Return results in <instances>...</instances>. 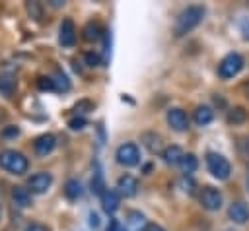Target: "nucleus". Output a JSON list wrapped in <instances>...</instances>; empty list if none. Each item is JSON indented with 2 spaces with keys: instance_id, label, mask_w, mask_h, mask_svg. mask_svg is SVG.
Here are the masks:
<instances>
[{
  "instance_id": "4",
  "label": "nucleus",
  "mask_w": 249,
  "mask_h": 231,
  "mask_svg": "<svg viewBox=\"0 0 249 231\" xmlns=\"http://www.w3.org/2000/svg\"><path fill=\"white\" fill-rule=\"evenodd\" d=\"M241 68H243V58H241L237 52H230V54H226V56L222 58V62L218 64V74H220V78L230 80V78L237 76Z\"/></svg>"
},
{
  "instance_id": "13",
  "label": "nucleus",
  "mask_w": 249,
  "mask_h": 231,
  "mask_svg": "<svg viewBox=\"0 0 249 231\" xmlns=\"http://www.w3.org/2000/svg\"><path fill=\"white\" fill-rule=\"evenodd\" d=\"M117 188H119V194H123L124 198L134 196L136 190H138V181H136L132 175H123V177L117 181Z\"/></svg>"
},
{
  "instance_id": "18",
  "label": "nucleus",
  "mask_w": 249,
  "mask_h": 231,
  "mask_svg": "<svg viewBox=\"0 0 249 231\" xmlns=\"http://www.w3.org/2000/svg\"><path fill=\"white\" fill-rule=\"evenodd\" d=\"M185 153H183V149L179 148V146H167L163 151H161V157H163V161L165 163H169V165H177L179 161H181V157H183Z\"/></svg>"
},
{
  "instance_id": "23",
  "label": "nucleus",
  "mask_w": 249,
  "mask_h": 231,
  "mask_svg": "<svg viewBox=\"0 0 249 231\" xmlns=\"http://www.w3.org/2000/svg\"><path fill=\"white\" fill-rule=\"evenodd\" d=\"M99 23H95V21H89L86 27H84V39L86 41H95L97 37H99Z\"/></svg>"
},
{
  "instance_id": "29",
  "label": "nucleus",
  "mask_w": 249,
  "mask_h": 231,
  "mask_svg": "<svg viewBox=\"0 0 249 231\" xmlns=\"http://www.w3.org/2000/svg\"><path fill=\"white\" fill-rule=\"evenodd\" d=\"M239 29H241V37H243L245 41H249V19H241Z\"/></svg>"
},
{
  "instance_id": "21",
  "label": "nucleus",
  "mask_w": 249,
  "mask_h": 231,
  "mask_svg": "<svg viewBox=\"0 0 249 231\" xmlns=\"http://www.w3.org/2000/svg\"><path fill=\"white\" fill-rule=\"evenodd\" d=\"M228 120H230L231 124H241V122L247 120V111H245L243 107H233V109L230 111V115H228Z\"/></svg>"
},
{
  "instance_id": "3",
  "label": "nucleus",
  "mask_w": 249,
  "mask_h": 231,
  "mask_svg": "<svg viewBox=\"0 0 249 231\" xmlns=\"http://www.w3.org/2000/svg\"><path fill=\"white\" fill-rule=\"evenodd\" d=\"M206 167H208V171L212 173V177H216L218 181L228 179L230 173H231L230 161H228L222 153H214V151H210V153L206 155Z\"/></svg>"
},
{
  "instance_id": "9",
  "label": "nucleus",
  "mask_w": 249,
  "mask_h": 231,
  "mask_svg": "<svg viewBox=\"0 0 249 231\" xmlns=\"http://www.w3.org/2000/svg\"><path fill=\"white\" fill-rule=\"evenodd\" d=\"M58 41L62 47H72L76 41V27L74 21L70 17H64L60 23V33H58Z\"/></svg>"
},
{
  "instance_id": "8",
  "label": "nucleus",
  "mask_w": 249,
  "mask_h": 231,
  "mask_svg": "<svg viewBox=\"0 0 249 231\" xmlns=\"http://www.w3.org/2000/svg\"><path fill=\"white\" fill-rule=\"evenodd\" d=\"M165 118H167V124H169L175 132H183V130L189 128V116H187V113H185L183 109H179V107L169 109Z\"/></svg>"
},
{
  "instance_id": "32",
  "label": "nucleus",
  "mask_w": 249,
  "mask_h": 231,
  "mask_svg": "<svg viewBox=\"0 0 249 231\" xmlns=\"http://www.w3.org/2000/svg\"><path fill=\"white\" fill-rule=\"evenodd\" d=\"M23 231H49V229H47L43 223H29Z\"/></svg>"
},
{
  "instance_id": "28",
  "label": "nucleus",
  "mask_w": 249,
  "mask_h": 231,
  "mask_svg": "<svg viewBox=\"0 0 249 231\" xmlns=\"http://www.w3.org/2000/svg\"><path fill=\"white\" fill-rule=\"evenodd\" d=\"M93 109V105H91V101H80L78 105H76V111H80V113H88V111H91Z\"/></svg>"
},
{
  "instance_id": "26",
  "label": "nucleus",
  "mask_w": 249,
  "mask_h": 231,
  "mask_svg": "<svg viewBox=\"0 0 249 231\" xmlns=\"http://www.w3.org/2000/svg\"><path fill=\"white\" fill-rule=\"evenodd\" d=\"M37 85L41 87V89H54V80L53 78H45V76H41L39 80H37Z\"/></svg>"
},
{
  "instance_id": "30",
  "label": "nucleus",
  "mask_w": 249,
  "mask_h": 231,
  "mask_svg": "<svg viewBox=\"0 0 249 231\" xmlns=\"http://www.w3.org/2000/svg\"><path fill=\"white\" fill-rule=\"evenodd\" d=\"M68 124H70V128H72V130H80V128H84V126H86V120H84V118H72Z\"/></svg>"
},
{
  "instance_id": "27",
  "label": "nucleus",
  "mask_w": 249,
  "mask_h": 231,
  "mask_svg": "<svg viewBox=\"0 0 249 231\" xmlns=\"http://www.w3.org/2000/svg\"><path fill=\"white\" fill-rule=\"evenodd\" d=\"M84 58H86L88 66H99V56H97L95 52H86Z\"/></svg>"
},
{
  "instance_id": "25",
  "label": "nucleus",
  "mask_w": 249,
  "mask_h": 231,
  "mask_svg": "<svg viewBox=\"0 0 249 231\" xmlns=\"http://www.w3.org/2000/svg\"><path fill=\"white\" fill-rule=\"evenodd\" d=\"M27 12H29V16H31L33 19H37V21L43 17V10H41L39 2H27Z\"/></svg>"
},
{
  "instance_id": "5",
  "label": "nucleus",
  "mask_w": 249,
  "mask_h": 231,
  "mask_svg": "<svg viewBox=\"0 0 249 231\" xmlns=\"http://www.w3.org/2000/svg\"><path fill=\"white\" fill-rule=\"evenodd\" d=\"M117 161L124 167H132L140 161V151H138V146L132 144V142H126V144H121L117 148V153H115Z\"/></svg>"
},
{
  "instance_id": "11",
  "label": "nucleus",
  "mask_w": 249,
  "mask_h": 231,
  "mask_svg": "<svg viewBox=\"0 0 249 231\" xmlns=\"http://www.w3.org/2000/svg\"><path fill=\"white\" fill-rule=\"evenodd\" d=\"M56 146V138L53 134H41L35 142H33V149L37 155H49Z\"/></svg>"
},
{
  "instance_id": "10",
  "label": "nucleus",
  "mask_w": 249,
  "mask_h": 231,
  "mask_svg": "<svg viewBox=\"0 0 249 231\" xmlns=\"http://www.w3.org/2000/svg\"><path fill=\"white\" fill-rule=\"evenodd\" d=\"M148 229V221L144 217V214L132 210L126 214V219H124V231H146Z\"/></svg>"
},
{
  "instance_id": "12",
  "label": "nucleus",
  "mask_w": 249,
  "mask_h": 231,
  "mask_svg": "<svg viewBox=\"0 0 249 231\" xmlns=\"http://www.w3.org/2000/svg\"><path fill=\"white\" fill-rule=\"evenodd\" d=\"M228 215H230V219L235 221V223H245V221L249 219V208H247V204L241 202V200L231 202V204H230V210H228Z\"/></svg>"
},
{
  "instance_id": "31",
  "label": "nucleus",
  "mask_w": 249,
  "mask_h": 231,
  "mask_svg": "<svg viewBox=\"0 0 249 231\" xmlns=\"http://www.w3.org/2000/svg\"><path fill=\"white\" fill-rule=\"evenodd\" d=\"M107 231H124V227H123L117 219H111L109 225H107Z\"/></svg>"
},
{
  "instance_id": "19",
  "label": "nucleus",
  "mask_w": 249,
  "mask_h": 231,
  "mask_svg": "<svg viewBox=\"0 0 249 231\" xmlns=\"http://www.w3.org/2000/svg\"><path fill=\"white\" fill-rule=\"evenodd\" d=\"M142 140H144V146H146L152 153L160 151V148H161V138H160L156 132H146V134L142 136Z\"/></svg>"
},
{
  "instance_id": "34",
  "label": "nucleus",
  "mask_w": 249,
  "mask_h": 231,
  "mask_svg": "<svg viewBox=\"0 0 249 231\" xmlns=\"http://www.w3.org/2000/svg\"><path fill=\"white\" fill-rule=\"evenodd\" d=\"M146 231H165L163 227H160V225H156V223H152V225H148V229Z\"/></svg>"
},
{
  "instance_id": "15",
  "label": "nucleus",
  "mask_w": 249,
  "mask_h": 231,
  "mask_svg": "<svg viewBox=\"0 0 249 231\" xmlns=\"http://www.w3.org/2000/svg\"><path fill=\"white\" fill-rule=\"evenodd\" d=\"M12 200L16 206L27 208V206H31V192L25 186H14L12 188Z\"/></svg>"
},
{
  "instance_id": "36",
  "label": "nucleus",
  "mask_w": 249,
  "mask_h": 231,
  "mask_svg": "<svg viewBox=\"0 0 249 231\" xmlns=\"http://www.w3.org/2000/svg\"><path fill=\"white\" fill-rule=\"evenodd\" d=\"M247 184H249V175H247Z\"/></svg>"
},
{
  "instance_id": "22",
  "label": "nucleus",
  "mask_w": 249,
  "mask_h": 231,
  "mask_svg": "<svg viewBox=\"0 0 249 231\" xmlns=\"http://www.w3.org/2000/svg\"><path fill=\"white\" fill-rule=\"evenodd\" d=\"M80 192H82V188H80V182H78L76 179L66 181V184H64V194H66L70 200L78 198V196H80Z\"/></svg>"
},
{
  "instance_id": "24",
  "label": "nucleus",
  "mask_w": 249,
  "mask_h": 231,
  "mask_svg": "<svg viewBox=\"0 0 249 231\" xmlns=\"http://www.w3.org/2000/svg\"><path fill=\"white\" fill-rule=\"evenodd\" d=\"M103 177H101V173L97 171L95 175H93V179H91V192H95V194H103Z\"/></svg>"
},
{
  "instance_id": "14",
  "label": "nucleus",
  "mask_w": 249,
  "mask_h": 231,
  "mask_svg": "<svg viewBox=\"0 0 249 231\" xmlns=\"http://www.w3.org/2000/svg\"><path fill=\"white\" fill-rule=\"evenodd\" d=\"M119 192L117 190H103V194H101V206H103V210L107 212V214H113L117 208H119Z\"/></svg>"
},
{
  "instance_id": "35",
  "label": "nucleus",
  "mask_w": 249,
  "mask_h": 231,
  "mask_svg": "<svg viewBox=\"0 0 249 231\" xmlns=\"http://www.w3.org/2000/svg\"><path fill=\"white\" fill-rule=\"evenodd\" d=\"M91 225H97V215L95 214H91Z\"/></svg>"
},
{
  "instance_id": "17",
  "label": "nucleus",
  "mask_w": 249,
  "mask_h": 231,
  "mask_svg": "<svg viewBox=\"0 0 249 231\" xmlns=\"http://www.w3.org/2000/svg\"><path fill=\"white\" fill-rule=\"evenodd\" d=\"M212 118H214V113H212V109H210L208 105H200V107H196V111H195V122H196L198 126H206V124H210Z\"/></svg>"
},
{
  "instance_id": "33",
  "label": "nucleus",
  "mask_w": 249,
  "mask_h": 231,
  "mask_svg": "<svg viewBox=\"0 0 249 231\" xmlns=\"http://www.w3.org/2000/svg\"><path fill=\"white\" fill-rule=\"evenodd\" d=\"M18 132H19V130H18V128H16V126H14V128H6V130H4V132H2V134H4V136H16V134H18Z\"/></svg>"
},
{
  "instance_id": "7",
  "label": "nucleus",
  "mask_w": 249,
  "mask_h": 231,
  "mask_svg": "<svg viewBox=\"0 0 249 231\" xmlns=\"http://www.w3.org/2000/svg\"><path fill=\"white\" fill-rule=\"evenodd\" d=\"M198 200H200V206L204 210H208V212H216L222 206V194L214 186H204L200 190V194H198Z\"/></svg>"
},
{
  "instance_id": "6",
  "label": "nucleus",
  "mask_w": 249,
  "mask_h": 231,
  "mask_svg": "<svg viewBox=\"0 0 249 231\" xmlns=\"http://www.w3.org/2000/svg\"><path fill=\"white\" fill-rule=\"evenodd\" d=\"M51 184H53V175L47 171H39L27 179V190L31 194H43L49 190Z\"/></svg>"
},
{
  "instance_id": "1",
  "label": "nucleus",
  "mask_w": 249,
  "mask_h": 231,
  "mask_svg": "<svg viewBox=\"0 0 249 231\" xmlns=\"http://www.w3.org/2000/svg\"><path fill=\"white\" fill-rule=\"evenodd\" d=\"M202 17H204V8L202 6H187L175 21V27H173L175 37H183L189 31H193L202 21Z\"/></svg>"
},
{
  "instance_id": "20",
  "label": "nucleus",
  "mask_w": 249,
  "mask_h": 231,
  "mask_svg": "<svg viewBox=\"0 0 249 231\" xmlns=\"http://www.w3.org/2000/svg\"><path fill=\"white\" fill-rule=\"evenodd\" d=\"M179 165H181V169H183V173H193L196 167H198V161H196V157L193 155V153H185L183 157H181V161H179Z\"/></svg>"
},
{
  "instance_id": "16",
  "label": "nucleus",
  "mask_w": 249,
  "mask_h": 231,
  "mask_svg": "<svg viewBox=\"0 0 249 231\" xmlns=\"http://www.w3.org/2000/svg\"><path fill=\"white\" fill-rule=\"evenodd\" d=\"M16 85H18V82L12 74H0V93L4 97H12L16 91Z\"/></svg>"
},
{
  "instance_id": "2",
  "label": "nucleus",
  "mask_w": 249,
  "mask_h": 231,
  "mask_svg": "<svg viewBox=\"0 0 249 231\" xmlns=\"http://www.w3.org/2000/svg\"><path fill=\"white\" fill-rule=\"evenodd\" d=\"M0 167L12 175H21L27 171L29 167V161L27 157L21 153V151H16V149H4L0 151Z\"/></svg>"
}]
</instances>
